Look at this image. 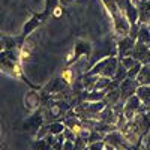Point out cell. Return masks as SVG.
Instances as JSON below:
<instances>
[{"mask_svg": "<svg viewBox=\"0 0 150 150\" xmlns=\"http://www.w3.org/2000/svg\"><path fill=\"white\" fill-rule=\"evenodd\" d=\"M42 120H44V117L41 116V114H36V116H32L26 123V126H24V129H26L27 132H30V131H38L39 129V126H42Z\"/></svg>", "mask_w": 150, "mask_h": 150, "instance_id": "obj_9", "label": "cell"}, {"mask_svg": "<svg viewBox=\"0 0 150 150\" xmlns=\"http://www.w3.org/2000/svg\"><path fill=\"white\" fill-rule=\"evenodd\" d=\"M68 149H75V141L65 140V143H63V150H68Z\"/></svg>", "mask_w": 150, "mask_h": 150, "instance_id": "obj_20", "label": "cell"}, {"mask_svg": "<svg viewBox=\"0 0 150 150\" xmlns=\"http://www.w3.org/2000/svg\"><path fill=\"white\" fill-rule=\"evenodd\" d=\"M141 68H143V63H141V62H137V63L128 71V77H134V78H137V75L140 74Z\"/></svg>", "mask_w": 150, "mask_h": 150, "instance_id": "obj_19", "label": "cell"}, {"mask_svg": "<svg viewBox=\"0 0 150 150\" xmlns=\"http://www.w3.org/2000/svg\"><path fill=\"white\" fill-rule=\"evenodd\" d=\"M137 62H138V60H135L132 56H125V57H122V59H120V63H122L125 68H126L128 71H129V69L137 63Z\"/></svg>", "mask_w": 150, "mask_h": 150, "instance_id": "obj_16", "label": "cell"}, {"mask_svg": "<svg viewBox=\"0 0 150 150\" xmlns=\"http://www.w3.org/2000/svg\"><path fill=\"white\" fill-rule=\"evenodd\" d=\"M62 80H63L66 84H72L74 83V71L72 69H65L62 72Z\"/></svg>", "mask_w": 150, "mask_h": 150, "instance_id": "obj_18", "label": "cell"}, {"mask_svg": "<svg viewBox=\"0 0 150 150\" xmlns=\"http://www.w3.org/2000/svg\"><path fill=\"white\" fill-rule=\"evenodd\" d=\"M104 141L107 144H110L112 149H119V147H129L131 143L126 140V137L123 135L122 131L119 129H114V131H111L108 132L105 137H104Z\"/></svg>", "mask_w": 150, "mask_h": 150, "instance_id": "obj_4", "label": "cell"}, {"mask_svg": "<svg viewBox=\"0 0 150 150\" xmlns=\"http://www.w3.org/2000/svg\"><path fill=\"white\" fill-rule=\"evenodd\" d=\"M128 77V69L125 68L122 63H119V66H117V71H116V74H114V77H112V80L114 81H117V83H122L125 78Z\"/></svg>", "mask_w": 150, "mask_h": 150, "instance_id": "obj_14", "label": "cell"}, {"mask_svg": "<svg viewBox=\"0 0 150 150\" xmlns=\"http://www.w3.org/2000/svg\"><path fill=\"white\" fill-rule=\"evenodd\" d=\"M66 129V125H65V122H54V123H51L50 125V132L51 134H62Z\"/></svg>", "mask_w": 150, "mask_h": 150, "instance_id": "obj_15", "label": "cell"}, {"mask_svg": "<svg viewBox=\"0 0 150 150\" xmlns=\"http://www.w3.org/2000/svg\"><path fill=\"white\" fill-rule=\"evenodd\" d=\"M143 63H150V48H149V51H147V56H146V59L143 60Z\"/></svg>", "mask_w": 150, "mask_h": 150, "instance_id": "obj_22", "label": "cell"}, {"mask_svg": "<svg viewBox=\"0 0 150 150\" xmlns=\"http://www.w3.org/2000/svg\"><path fill=\"white\" fill-rule=\"evenodd\" d=\"M138 14H140V23H149L150 20V0L147 2H138Z\"/></svg>", "mask_w": 150, "mask_h": 150, "instance_id": "obj_8", "label": "cell"}, {"mask_svg": "<svg viewBox=\"0 0 150 150\" xmlns=\"http://www.w3.org/2000/svg\"><path fill=\"white\" fill-rule=\"evenodd\" d=\"M149 48H150V45H147V44H144V42H141V41H135V45H134V48H132L131 56H132L135 60H138V62H141V63H143V60H144L146 56H147Z\"/></svg>", "mask_w": 150, "mask_h": 150, "instance_id": "obj_6", "label": "cell"}, {"mask_svg": "<svg viewBox=\"0 0 150 150\" xmlns=\"http://www.w3.org/2000/svg\"><path fill=\"white\" fill-rule=\"evenodd\" d=\"M137 80L140 81V84L150 86V63H143L140 74L137 75Z\"/></svg>", "mask_w": 150, "mask_h": 150, "instance_id": "obj_12", "label": "cell"}, {"mask_svg": "<svg viewBox=\"0 0 150 150\" xmlns=\"http://www.w3.org/2000/svg\"><path fill=\"white\" fill-rule=\"evenodd\" d=\"M72 2V0H59V3L62 5V6H66V5H69Z\"/></svg>", "mask_w": 150, "mask_h": 150, "instance_id": "obj_23", "label": "cell"}, {"mask_svg": "<svg viewBox=\"0 0 150 150\" xmlns=\"http://www.w3.org/2000/svg\"><path fill=\"white\" fill-rule=\"evenodd\" d=\"M62 14H63V11H62V8H60V6H56V8L53 9V15H54L56 18H59Z\"/></svg>", "mask_w": 150, "mask_h": 150, "instance_id": "obj_21", "label": "cell"}, {"mask_svg": "<svg viewBox=\"0 0 150 150\" xmlns=\"http://www.w3.org/2000/svg\"><path fill=\"white\" fill-rule=\"evenodd\" d=\"M147 24H149V26H150V20H149V23H147Z\"/></svg>", "mask_w": 150, "mask_h": 150, "instance_id": "obj_26", "label": "cell"}, {"mask_svg": "<svg viewBox=\"0 0 150 150\" xmlns=\"http://www.w3.org/2000/svg\"><path fill=\"white\" fill-rule=\"evenodd\" d=\"M47 14H42V15H35L33 18H30L27 23H26V26H24V32H23V35H21V38H20V41H23V39H26V38L38 27V24L41 23V20L45 17Z\"/></svg>", "mask_w": 150, "mask_h": 150, "instance_id": "obj_7", "label": "cell"}, {"mask_svg": "<svg viewBox=\"0 0 150 150\" xmlns=\"http://www.w3.org/2000/svg\"><path fill=\"white\" fill-rule=\"evenodd\" d=\"M132 3H135V5H137V3H138V0H132Z\"/></svg>", "mask_w": 150, "mask_h": 150, "instance_id": "obj_24", "label": "cell"}, {"mask_svg": "<svg viewBox=\"0 0 150 150\" xmlns=\"http://www.w3.org/2000/svg\"><path fill=\"white\" fill-rule=\"evenodd\" d=\"M111 18H112V24H114V30L117 35L122 36H126L131 30V23L128 20V17L125 15L123 11H116L114 14H111Z\"/></svg>", "mask_w": 150, "mask_h": 150, "instance_id": "obj_2", "label": "cell"}, {"mask_svg": "<svg viewBox=\"0 0 150 150\" xmlns=\"http://www.w3.org/2000/svg\"><path fill=\"white\" fill-rule=\"evenodd\" d=\"M137 96L141 99V102L144 105H149L150 107V86L140 84V87L137 89Z\"/></svg>", "mask_w": 150, "mask_h": 150, "instance_id": "obj_11", "label": "cell"}, {"mask_svg": "<svg viewBox=\"0 0 150 150\" xmlns=\"http://www.w3.org/2000/svg\"><path fill=\"white\" fill-rule=\"evenodd\" d=\"M120 62L114 57V56H110L104 60H99L95 66H92L89 71V74H95V75H101V77H108V78H112L114 74L117 71V66H119Z\"/></svg>", "mask_w": 150, "mask_h": 150, "instance_id": "obj_1", "label": "cell"}, {"mask_svg": "<svg viewBox=\"0 0 150 150\" xmlns=\"http://www.w3.org/2000/svg\"><path fill=\"white\" fill-rule=\"evenodd\" d=\"M102 3L105 5V8L108 9V12H110V14H114L116 11H119L117 0H102Z\"/></svg>", "mask_w": 150, "mask_h": 150, "instance_id": "obj_17", "label": "cell"}, {"mask_svg": "<svg viewBox=\"0 0 150 150\" xmlns=\"http://www.w3.org/2000/svg\"><path fill=\"white\" fill-rule=\"evenodd\" d=\"M138 2H147V0H138Z\"/></svg>", "mask_w": 150, "mask_h": 150, "instance_id": "obj_25", "label": "cell"}, {"mask_svg": "<svg viewBox=\"0 0 150 150\" xmlns=\"http://www.w3.org/2000/svg\"><path fill=\"white\" fill-rule=\"evenodd\" d=\"M137 41H141V42L150 45V26L147 23H140V30H138Z\"/></svg>", "mask_w": 150, "mask_h": 150, "instance_id": "obj_10", "label": "cell"}, {"mask_svg": "<svg viewBox=\"0 0 150 150\" xmlns=\"http://www.w3.org/2000/svg\"><path fill=\"white\" fill-rule=\"evenodd\" d=\"M119 56H120V59L122 57H125V56H131V53H132V48H134V45H135V41L132 39L131 36H122L120 38V41H119Z\"/></svg>", "mask_w": 150, "mask_h": 150, "instance_id": "obj_5", "label": "cell"}, {"mask_svg": "<svg viewBox=\"0 0 150 150\" xmlns=\"http://www.w3.org/2000/svg\"><path fill=\"white\" fill-rule=\"evenodd\" d=\"M75 57H74V62L77 60L78 57H81L83 54H90V47L89 44H86V42H78L77 47H75Z\"/></svg>", "mask_w": 150, "mask_h": 150, "instance_id": "obj_13", "label": "cell"}, {"mask_svg": "<svg viewBox=\"0 0 150 150\" xmlns=\"http://www.w3.org/2000/svg\"><path fill=\"white\" fill-rule=\"evenodd\" d=\"M140 87V81L134 78V77H126L119 86V90H120V98L122 101L125 102L129 96L135 95L137 93V89Z\"/></svg>", "mask_w": 150, "mask_h": 150, "instance_id": "obj_3", "label": "cell"}]
</instances>
